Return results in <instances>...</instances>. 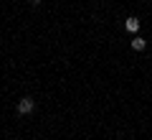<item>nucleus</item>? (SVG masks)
I'll return each instance as SVG.
<instances>
[{"instance_id": "2", "label": "nucleus", "mask_w": 152, "mask_h": 140, "mask_svg": "<svg viewBox=\"0 0 152 140\" xmlns=\"http://www.w3.org/2000/svg\"><path fill=\"white\" fill-rule=\"evenodd\" d=\"M132 49H134V51H145L147 49V41L142 36H134V38H132Z\"/></svg>"}, {"instance_id": "4", "label": "nucleus", "mask_w": 152, "mask_h": 140, "mask_svg": "<svg viewBox=\"0 0 152 140\" xmlns=\"http://www.w3.org/2000/svg\"><path fill=\"white\" fill-rule=\"evenodd\" d=\"M31 5H41V0H31Z\"/></svg>"}, {"instance_id": "1", "label": "nucleus", "mask_w": 152, "mask_h": 140, "mask_svg": "<svg viewBox=\"0 0 152 140\" xmlns=\"http://www.w3.org/2000/svg\"><path fill=\"white\" fill-rule=\"evenodd\" d=\"M15 110H18V115H31L33 110H36V102H33L31 97H23V99H18Z\"/></svg>"}, {"instance_id": "3", "label": "nucleus", "mask_w": 152, "mask_h": 140, "mask_svg": "<svg viewBox=\"0 0 152 140\" xmlns=\"http://www.w3.org/2000/svg\"><path fill=\"white\" fill-rule=\"evenodd\" d=\"M124 26H127V31H129V33H137V31H140V21H137V18H127Z\"/></svg>"}]
</instances>
